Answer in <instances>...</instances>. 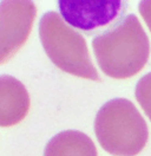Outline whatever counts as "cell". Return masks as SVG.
I'll use <instances>...</instances> for the list:
<instances>
[{
	"label": "cell",
	"instance_id": "obj_6",
	"mask_svg": "<svg viewBox=\"0 0 151 156\" xmlns=\"http://www.w3.org/2000/svg\"><path fill=\"white\" fill-rule=\"evenodd\" d=\"M31 98L24 83L9 75H0V127L19 124L27 116Z\"/></svg>",
	"mask_w": 151,
	"mask_h": 156
},
{
	"label": "cell",
	"instance_id": "obj_5",
	"mask_svg": "<svg viewBox=\"0 0 151 156\" xmlns=\"http://www.w3.org/2000/svg\"><path fill=\"white\" fill-rule=\"evenodd\" d=\"M37 16L30 0L0 1V65L6 64L27 41Z\"/></svg>",
	"mask_w": 151,
	"mask_h": 156
},
{
	"label": "cell",
	"instance_id": "obj_1",
	"mask_svg": "<svg viewBox=\"0 0 151 156\" xmlns=\"http://www.w3.org/2000/svg\"><path fill=\"white\" fill-rule=\"evenodd\" d=\"M92 48L97 63L106 76L126 79L137 75L150 57V41L135 14L103 34L94 37Z\"/></svg>",
	"mask_w": 151,
	"mask_h": 156
},
{
	"label": "cell",
	"instance_id": "obj_2",
	"mask_svg": "<svg viewBox=\"0 0 151 156\" xmlns=\"http://www.w3.org/2000/svg\"><path fill=\"white\" fill-rule=\"evenodd\" d=\"M94 134L102 148L113 156L138 155L149 140L145 119L126 98H113L100 107Z\"/></svg>",
	"mask_w": 151,
	"mask_h": 156
},
{
	"label": "cell",
	"instance_id": "obj_8",
	"mask_svg": "<svg viewBox=\"0 0 151 156\" xmlns=\"http://www.w3.org/2000/svg\"><path fill=\"white\" fill-rule=\"evenodd\" d=\"M135 96L142 109L151 121V72L144 75L138 80L135 89Z\"/></svg>",
	"mask_w": 151,
	"mask_h": 156
},
{
	"label": "cell",
	"instance_id": "obj_4",
	"mask_svg": "<svg viewBox=\"0 0 151 156\" xmlns=\"http://www.w3.org/2000/svg\"><path fill=\"white\" fill-rule=\"evenodd\" d=\"M59 14L67 25L85 36H99L118 25L124 18L128 2L123 0H60Z\"/></svg>",
	"mask_w": 151,
	"mask_h": 156
},
{
	"label": "cell",
	"instance_id": "obj_3",
	"mask_svg": "<svg viewBox=\"0 0 151 156\" xmlns=\"http://www.w3.org/2000/svg\"><path fill=\"white\" fill-rule=\"evenodd\" d=\"M39 38L47 57L58 69L77 77L100 80L85 38L80 32L67 25L59 13L50 11L41 17Z\"/></svg>",
	"mask_w": 151,
	"mask_h": 156
},
{
	"label": "cell",
	"instance_id": "obj_7",
	"mask_svg": "<svg viewBox=\"0 0 151 156\" xmlns=\"http://www.w3.org/2000/svg\"><path fill=\"white\" fill-rule=\"evenodd\" d=\"M44 156H98L93 141L79 130H64L47 142Z\"/></svg>",
	"mask_w": 151,
	"mask_h": 156
},
{
	"label": "cell",
	"instance_id": "obj_9",
	"mask_svg": "<svg viewBox=\"0 0 151 156\" xmlns=\"http://www.w3.org/2000/svg\"><path fill=\"white\" fill-rule=\"evenodd\" d=\"M138 10H139V13L143 17L144 21L146 23L149 30L151 31V0L141 1L139 6H138Z\"/></svg>",
	"mask_w": 151,
	"mask_h": 156
}]
</instances>
